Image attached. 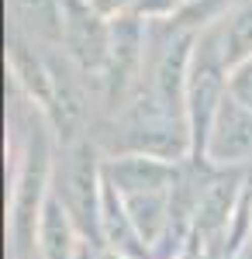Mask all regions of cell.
<instances>
[{"label": "cell", "mask_w": 252, "mask_h": 259, "mask_svg": "<svg viewBox=\"0 0 252 259\" xmlns=\"http://www.w3.org/2000/svg\"><path fill=\"white\" fill-rule=\"evenodd\" d=\"M14 21L24 38H31L41 49H62V0H11Z\"/></svg>", "instance_id": "9"}, {"label": "cell", "mask_w": 252, "mask_h": 259, "mask_svg": "<svg viewBox=\"0 0 252 259\" xmlns=\"http://www.w3.org/2000/svg\"><path fill=\"white\" fill-rule=\"evenodd\" d=\"M207 166L214 169H242L252 166V111L228 94L218 107V118L207 135Z\"/></svg>", "instance_id": "6"}, {"label": "cell", "mask_w": 252, "mask_h": 259, "mask_svg": "<svg viewBox=\"0 0 252 259\" xmlns=\"http://www.w3.org/2000/svg\"><path fill=\"white\" fill-rule=\"evenodd\" d=\"M221 31V56L232 73L235 66L252 59V0H235V7L218 21Z\"/></svg>", "instance_id": "10"}, {"label": "cell", "mask_w": 252, "mask_h": 259, "mask_svg": "<svg viewBox=\"0 0 252 259\" xmlns=\"http://www.w3.org/2000/svg\"><path fill=\"white\" fill-rule=\"evenodd\" d=\"M56 194L73 214L79 235L104 249L100 239V197H104V159L90 135L62 145V166L56 169Z\"/></svg>", "instance_id": "2"}, {"label": "cell", "mask_w": 252, "mask_h": 259, "mask_svg": "<svg viewBox=\"0 0 252 259\" xmlns=\"http://www.w3.org/2000/svg\"><path fill=\"white\" fill-rule=\"evenodd\" d=\"M76 259H104V252H100L97 245H90V242L83 239V245H79V252H76Z\"/></svg>", "instance_id": "12"}, {"label": "cell", "mask_w": 252, "mask_h": 259, "mask_svg": "<svg viewBox=\"0 0 252 259\" xmlns=\"http://www.w3.org/2000/svg\"><path fill=\"white\" fill-rule=\"evenodd\" d=\"M187 162L159 159V156H142V152H124V156H107L104 173L117 187L121 197L132 194H170L183 177Z\"/></svg>", "instance_id": "7"}, {"label": "cell", "mask_w": 252, "mask_h": 259, "mask_svg": "<svg viewBox=\"0 0 252 259\" xmlns=\"http://www.w3.org/2000/svg\"><path fill=\"white\" fill-rule=\"evenodd\" d=\"M245 190H249V200H252V169H249V177H245Z\"/></svg>", "instance_id": "13"}, {"label": "cell", "mask_w": 252, "mask_h": 259, "mask_svg": "<svg viewBox=\"0 0 252 259\" xmlns=\"http://www.w3.org/2000/svg\"><path fill=\"white\" fill-rule=\"evenodd\" d=\"M56 169H52V149H49V128L31 124L24 159H21L18 180L11 190V242H14V259H31L35 242H38V221L41 207L52 194Z\"/></svg>", "instance_id": "1"}, {"label": "cell", "mask_w": 252, "mask_h": 259, "mask_svg": "<svg viewBox=\"0 0 252 259\" xmlns=\"http://www.w3.org/2000/svg\"><path fill=\"white\" fill-rule=\"evenodd\" d=\"M228 94H232L242 107L252 111V59L242 62V66H235L232 73H228Z\"/></svg>", "instance_id": "11"}, {"label": "cell", "mask_w": 252, "mask_h": 259, "mask_svg": "<svg viewBox=\"0 0 252 259\" xmlns=\"http://www.w3.org/2000/svg\"><path fill=\"white\" fill-rule=\"evenodd\" d=\"M62 52L83 76L100 80L111 52V18H104L90 0H62Z\"/></svg>", "instance_id": "4"}, {"label": "cell", "mask_w": 252, "mask_h": 259, "mask_svg": "<svg viewBox=\"0 0 252 259\" xmlns=\"http://www.w3.org/2000/svg\"><path fill=\"white\" fill-rule=\"evenodd\" d=\"M49 73H52V94L41 114L49 118L62 145H69L83 139V124H87V94L79 83L83 73L69 62L66 52H56V49H49Z\"/></svg>", "instance_id": "5"}, {"label": "cell", "mask_w": 252, "mask_h": 259, "mask_svg": "<svg viewBox=\"0 0 252 259\" xmlns=\"http://www.w3.org/2000/svg\"><path fill=\"white\" fill-rule=\"evenodd\" d=\"M145 59H149V21L135 14L111 18V52L97 80L107 111L121 114L124 104L135 97L138 83L145 76Z\"/></svg>", "instance_id": "3"}, {"label": "cell", "mask_w": 252, "mask_h": 259, "mask_svg": "<svg viewBox=\"0 0 252 259\" xmlns=\"http://www.w3.org/2000/svg\"><path fill=\"white\" fill-rule=\"evenodd\" d=\"M79 245H83V235H79L76 221H73V214L66 211L62 197L52 187V194H49L45 207H41V221H38V242H35L38 259H76Z\"/></svg>", "instance_id": "8"}]
</instances>
